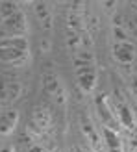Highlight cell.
Returning a JSON list of instances; mask_svg holds the SVG:
<instances>
[{"instance_id": "1", "label": "cell", "mask_w": 137, "mask_h": 152, "mask_svg": "<svg viewBox=\"0 0 137 152\" xmlns=\"http://www.w3.org/2000/svg\"><path fill=\"white\" fill-rule=\"evenodd\" d=\"M30 45L24 35H11L0 39V61L9 65H20L28 58Z\"/></svg>"}, {"instance_id": "2", "label": "cell", "mask_w": 137, "mask_h": 152, "mask_svg": "<svg viewBox=\"0 0 137 152\" xmlns=\"http://www.w3.org/2000/svg\"><path fill=\"white\" fill-rule=\"evenodd\" d=\"M76 80L83 93H93L96 86V67L95 65H80L76 67Z\"/></svg>"}, {"instance_id": "3", "label": "cell", "mask_w": 137, "mask_h": 152, "mask_svg": "<svg viewBox=\"0 0 137 152\" xmlns=\"http://www.w3.org/2000/svg\"><path fill=\"white\" fill-rule=\"evenodd\" d=\"M113 58L117 59L119 63H122V65H130L133 63V59H135V54H137V50H135V45L132 41H124V43H113Z\"/></svg>"}, {"instance_id": "4", "label": "cell", "mask_w": 137, "mask_h": 152, "mask_svg": "<svg viewBox=\"0 0 137 152\" xmlns=\"http://www.w3.org/2000/svg\"><path fill=\"white\" fill-rule=\"evenodd\" d=\"M96 111H98V117L102 121V126H108V128H113L117 130V117L113 113V108H109L108 102H106V96L100 95L96 98Z\"/></svg>"}, {"instance_id": "5", "label": "cell", "mask_w": 137, "mask_h": 152, "mask_svg": "<svg viewBox=\"0 0 137 152\" xmlns=\"http://www.w3.org/2000/svg\"><path fill=\"white\" fill-rule=\"evenodd\" d=\"M117 115H119L120 126H124L126 130H130V132L137 130V121H135V115H133V110L126 102H120L117 106Z\"/></svg>"}, {"instance_id": "6", "label": "cell", "mask_w": 137, "mask_h": 152, "mask_svg": "<svg viewBox=\"0 0 137 152\" xmlns=\"http://www.w3.org/2000/svg\"><path fill=\"white\" fill-rule=\"evenodd\" d=\"M102 135H104V143L109 152H122V139H120L117 130L102 126Z\"/></svg>"}, {"instance_id": "7", "label": "cell", "mask_w": 137, "mask_h": 152, "mask_svg": "<svg viewBox=\"0 0 137 152\" xmlns=\"http://www.w3.org/2000/svg\"><path fill=\"white\" fill-rule=\"evenodd\" d=\"M17 121H19V111L17 110H9L6 111L2 117H0V135H9L15 126H17Z\"/></svg>"}, {"instance_id": "8", "label": "cell", "mask_w": 137, "mask_h": 152, "mask_svg": "<svg viewBox=\"0 0 137 152\" xmlns=\"http://www.w3.org/2000/svg\"><path fill=\"white\" fill-rule=\"evenodd\" d=\"M82 130H83V134L87 135V139L91 143V147H93V150L95 152H100V141H98L96 130H95V126L91 124V121L87 117H82Z\"/></svg>"}, {"instance_id": "9", "label": "cell", "mask_w": 137, "mask_h": 152, "mask_svg": "<svg viewBox=\"0 0 137 152\" xmlns=\"http://www.w3.org/2000/svg\"><path fill=\"white\" fill-rule=\"evenodd\" d=\"M59 87H61V86H59V80H58L56 74H47V76L43 78V89L47 91L48 95L54 96L58 91H59Z\"/></svg>"}, {"instance_id": "10", "label": "cell", "mask_w": 137, "mask_h": 152, "mask_svg": "<svg viewBox=\"0 0 137 152\" xmlns=\"http://www.w3.org/2000/svg\"><path fill=\"white\" fill-rule=\"evenodd\" d=\"M35 13H37V17H39L43 28H44V30H50L52 20H50V13H48V10H47V6H44L43 2H37V4H35Z\"/></svg>"}, {"instance_id": "11", "label": "cell", "mask_w": 137, "mask_h": 152, "mask_svg": "<svg viewBox=\"0 0 137 152\" xmlns=\"http://www.w3.org/2000/svg\"><path fill=\"white\" fill-rule=\"evenodd\" d=\"M67 24H68V30H71V32H76V34H80L82 30H85L83 19L80 17L78 13H68V17H67Z\"/></svg>"}, {"instance_id": "12", "label": "cell", "mask_w": 137, "mask_h": 152, "mask_svg": "<svg viewBox=\"0 0 137 152\" xmlns=\"http://www.w3.org/2000/svg\"><path fill=\"white\" fill-rule=\"evenodd\" d=\"M34 123L39 126V130L41 128H47L50 124V115H48V111H44L43 108H37L34 111Z\"/></svg>"}, {"instance_id": "13", "label": "cell", "mask_w": 137, "mask_h": 152, "mask_svg": "<svg viewBox=\"0 0 137 152\" xmlns=\"http://www.w3.org/2000/svg\"><path fill=\"white\" fill-rule=\"evenodd\" d=\"M15 13H19V7L15 2H0V19L2 20L13 17Z\"/></svg>"}, {"instance_id": "14", "label": "cell", "mask_w": 137, "mask_h": 152, "mask_svg": "<svg viewBox=\"0 0 137 152\" xmlns=\"http://www.w3.org/2000/svg\"><path fill=\"white\" fill-rule=\"evenodd\" d=\"M113 39H115V43H124V41H130V37H128L122 26H113Z\"/></svg>"}, {"instance_id": "15", "label": "cell", "mask_w": 137, "mask_h": 152, "mask_svg": "<svg viewBox=\"0 0 137 152\" xmlns=\"http://www.w3.org/2000/svg\"><path fill=\"white\" fill-rule=\"evenodd\" d=\"M54 100H56L58 106H63V104H65V93H63V89H61V87H59V91L54 95Z\"/></svg>"}, {"instance_id": "16", "label": "cell", "mask_w": 137, "mask_h": 152, "mask_svg": "<svg viewBox=\"0 0 137 152\" xmlns=\"http://www.w3.org/2000/svg\"><path fill=\"white\" fill-rule=\"evenodd\" d=\"M132 91H133V96H135V100H137V76L132 78Z\"/></svg>"}, {"instance_id": "17", "label": "cell", "mask_w": 137, "mask_h": 152, "mask_svg": "<svg viewBox=\"0 0 137 152\" xmlns=\"http://www.w3.org/2000/svg\"><path fill=\"white\" fill-rule=\"evenodd\" d=\"M0 152H13V148H11V147H4L2 150H0Z\"/></svg>"}, {"instance_id": "18", "label": "cell", "mask_w": 137, "mask_h": 152, "mask_svg": "<svg viewBox=\"0 0 137 152\" xmlns=\"http://www.w3.org/2000/svg\"><path fill=\"white\" fill-rule=\"evenodd\" d=\"M132 152H137V147H135V148H132Z\"/></svg>"}]
</instances>
